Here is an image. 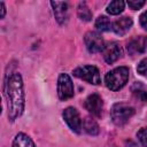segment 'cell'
<instances>
[{
	"label": "cell",
	"instance_id": "obj_1",
	"mask_svg": "<svg viewBox=\"0 0 147 147\" xmlns=\"http://www.w3.org/2000/svg\"><path fill=\"white\" fill-rule=\"evenodd\" d=\"M5 98L7 102L8 118L13 122L23 114L25 105L23 80L18 72H13L7 77L5 83Z\"/></svg>",
	"mask_w": 147,
	"mask_h": 147
},
{
	"label": "cell",
	"instance_id": "obj_2",
	"mask_svg": "<svg viewBox=\"0 0 147 147\" xmlns=\"http://www.w3.org/2000/svg\"><path fill=\"white\" fill-rule=\"evenodd\" d=\"M129 68L126 67H117L105 76V84L110 91H119L125 86L129 80Z\"/></svg>",
	"mask_w": 147,
	"mask_h": 147
},
{
	"label": "cell",
	"instance_id": "obj_3",
	"mask_svg": "<svg viewBox=\"0 0 147 147\" xmlns=\"http://www.w3.org/2000/svg\"><path fill=\"white\" fill-rule=\"evenodd\" d=\"M133 115H134V108L124 102L115 103L110 110L111 119L117 126H123L124 124H126Z\"/></svg>",
	"mask_w": 147,
	"mask_h": 147
},
{
	"label": "cell",
	"instance_id": "obj_4",
	"mask_svg": "<svg viewBox=\"0 0 147 147\" xmlns=\"http://www.w3.org/2000/svg\"><path fill=\"white\" fill-rule=\"evenodd\" d=\"M74 76L83 79L90 84L99 85L101 83V77L99 69L94 65H82L74 70Z\"/></svg>",
	"mask_w": 147,
	"mask_h": 147
},
{
	"label": "cell",
	"instance_id": "obj_5",
	"mask_svg": "<svg viewBox=\"0 0 147 147\" xmlns=\"http://www.w3.org/2000/svg\"><path fill=\"white\" fill-rule=\"evenodd\" d=\"M75 94V88L72 80L68 74H60L57 79V95L59 99L62 101H65L68 99H71Z\"/></svg>",
	"mask_w": 147,
	"mask_h": 147
},
{
	"label": "cell",
	"instance_id": "obj_6",
	"mask_svg": "<svg viewBox=\"0 0 147 147\" xmlns=\"http://www.w3.org/2000/svg\"><path fill=\"white\" fill-rule=\"evenodd\" d=\"M63 119L64 122L68 124V126L76 133H80L82 132V127H83V122L82 118L79 116V113L76 108L74 107H68L63 110L62 113Z\"/></svg>",
	"mask_w": 147,
	"mask_h": 147
},
{
	"label": "cell",
	"instance_id": "obj_7",
	"mask_svg": "<svg viewBox=\"0 0 147 147\" xmlns=\"http://www.w3.org/2000/svg\"><path fill=\"white\" fill-rule=\"evenodd\" d=\"M84 42L90 53H99L102 52L105 48V41L99 32L90 31L84 37Z\"/></svg>",
	"mask_w": 147,
	"mask_h": 147
},
{
	"label": "cell",
	"instance_id": "obj_8",
	"mask_svg": "<svg viewBox=\"0 0 147 147\" xmlns=\"http://www.w3.org/2000/svg\"><path fill=\"white\" fill-rule=\"evenodd\" d=\"M102 54H103L105 61L107 63L111 64V63L116 62L119 57H122L123 49H122V47L119 46L118 42L111 41V42H108V44L105 45V48L102 51Z\"/></svg>",
	"mask_w": 147,
	"mask_h": 147
},
{
	"label": "cell",
	"instance_id": "obj_9",
	"mask_svg": "<svg viewBox=\"0 0 147 147\" xmlns=\"http://www.w3.org/2000/svg\"><path fill=\"white\" fill-rule=\"evenodd\" d=\"M85 108L88 110L90 114L99 117L102 113V107H103V102H102V99L99 94L96 93H93L91 95H88L85 100V103H84Z\"/></svg>",
	"mask_w": 147,
	"mask_h": 147
},
{
	"label": "cell",
	"instance_id": "obj_10",
	"mask_svg": "<svg viewBox=\"0 0 147 147\" xmlns=\"http://www.w3.org/2000/svg\"><path fill=\"white\" fill-rule=\"evenodd\" d=\"M51 6L53 7L55 20L59 24L63 25L68 22L69 17V10H68V3L63 1H51Z\"/></svg>",
	"mask_w": 147,
	"mask_h": 147
},
{
	"label": "cell",
	"instance_id": "obj_11",
	"mask_svg": "<svg viewBox=\"0 0 147 147\" xmlns=\"http://www.w3.org/2000/svg\"><path fill=\"white\" fill-rule=\"evenodd\" d=\"M127 52L130 55H137L141 54L147 49V37L145 36H139L133 38L129 44H127Z\"/></svg>",
	"mask_w": 147,
	"mask_h": 147
},
{
	"label": "cell",
	"instance_id": "obj_12",
	"mask_svg": "<svg viewBox=\"0 0 147 147\" xmlns=\"http://www.w3.org/2000/svg\"><path fill=\"white\" fill-rule=\"evenodd\" d=\"M133 21L129 16H123L113 23V31L118 36H124L132 26Z\"/></svg>",
	"mask_w": 147,
	"mask_h": 147
},
{
	"label": "cell",
	"instance_id": "obj_13",
	"mask_svg": "<svg viewBox=\"0 0 147 147\" xmlns=\"http://www.w3.org/2000/svg\"><path fill=\"white\" fill-rule=\"evenodd\" d=\"M13 147H36V145L28 134H25L23 132H20L14 138Z\"/></svg>",
	"mask_w": 147,
	"mask_h": 147
},
{
	"label": "cell",
	"instance_id": "obj_14",
	"mask_svg": "<svg viewBox=\"0 0 147 147\" xmlns=\"http://www.w3.org/2000/svg\"><path fill=\"white\" fill-rule=\"evenodd\" d=\"M131 91H132L133 96H134L137 100H139V101H141V102H146V101H147V90L145 88V86H144L142 84L136 83V84L132 86Z\"/></svg>",
	"mask_w": 147,
	"mask_h": 147
},
{
	"label": "cell",
	"instance_id": "obj_15",
	"mask_svg": "<svg viewBox=\"0 0 147 147\" xmlns=\"http://www.w3.org/2000/svg\"><path fill=\"white\" fill-rule=\"evenodd\" d=\"M83 127H84V130H85L88 134H91V136H96V134H99V132H100V129H99L98 123H96L93 118H91V117H86V118L84 119V122H83Z\"/></svg>",
	"mask_w": 147,
	"mask_h": 147
},
{
	"label": "cell",
	"instance_id": "obj_16",
	"mask_svg": "<svg viewBox=\"0 0 147 147\" xmlns=\"http://www.w3.org/2000/svg\"><path fill=\"white\" fill-rule=\"evenodd\" d=\"M77 14H78V17L84 22H90L92 20V11L90 10L86 2H84V1L79 2L78 7H77Z\"/></svg>",
	"mask_w": 147,
	"mask_h": 147
},
{
	"label": "cell",
	"instance_id": "obj_17",
	"mask_svg": "<svg viewBox=\"0 0 147 147\" xmlns=\"http://www.w3.org/2000/svg\"><path fill=\"white\" fill-rule=\"evenodd\" d=\"M125 7V2L122 0H115L111 1L108 6H107V13L110 15H118L124 10Z\"/></svg>",
	"mask_w": 147,
	"mask_h": 147
},
{
	"label": "cell",
	"instance_id": "obj_18",
	"mask_svg": "<svg viewBox=\"0 0 147 147\" xmlns=\"http://www.w3.org/2000/svg\"><path fill=\"white\" fill-rule=\"evenodd\" d=\"M95 28L99 31H109L113 30V23L107 16L101 15L95 20Z\"/></svg>",
	"mask_w": 147,
	"mask_h": 147
},
{
	"label": "cell",
	"instance_id": "obj_19",
	"mask_svg": "<svg viewBox=\"0 0 147 147\" xmlns=\"http://www.w3.org/2000/svg\"><path fill=\"white\" fill-rule=\"evenodd\" d=\"M137 138L144 147H147V127H141L137 132Z\"/></svg>",
	"mask_w": 147,
	"mask_h": 147
},
{
	"label": "cell",
	"instance_id": "obj_20",
	"mask_svg": "<svg viewBox=\"0 0 147 147\" xmlns=\"http://www.w3.org/2000/svg\"><path fill=\"white\" fill-rule=\"evenodd\" d=\"M137 71H138V74H140L141 76L147 77V57L142 59V60L138 63V65H137Z\"/></svg>",
	"mask_w": 147,
	"mask_h": 147
},
{
	"label": "cell",
	"instance_id": "obj_21",
	"mask_svg": "<svg viewBox=\"0 0 147 147\" xmlns=\"http://www.w3.org/2000/svg\"><path fill=\"white\" fill-rule=\"evenodd\" d=\"M127 6L131 8V9H140L144 5H145V1L144 0H129L127 2Z\"/></svg>",
	"mask_w": 147,
	"mask_h": 147
},
{
	"label": "cell",
	"instance_id": "obj_22",
	"mask_svg": "<svg viewBox=\"0 0 147 147\" xmlns=\"http://www.w3.org/2000/svg\"><path fill=\"white\" fill-rule=\"evenodd\" d=\"M139 22H140V25H141L145 30H147V10L144 11V13L140 15V17H139Z\"/></svg>",
	"mask_w": 147,
	"mask_h": 147
},
{
	"label": "cell",
	"instance_id": "obj_23",
	"mask_svg": "<svg viewBox=\"0 0 147 147\" xmlns=\"http://www.w3.org/2000/svg\"><path fill=\"white\" fill-rule=\"evenodd\" d=\"M125 147H139V146L132 140H126L125 141Z\"/></svg>",
	"mask_w": 147,
	"mask_h": 147
},
{
	"label": "cell",
	"instance_id": "obj_24",
	"mask_svg": "<svg viewBox=\"0 0 147 147\" xmlns=\"http://www.w3.org/2000/svg\"><path fill=\"white\" fill-rule=\"evenodd\" d=\"M0 7H1V15H0V17L3 18L5 15H6V7H5V3H3V2H0Z\"/></svg>",
	"mask_w": 147,
	"mask_h": 147
}]
</instances>
